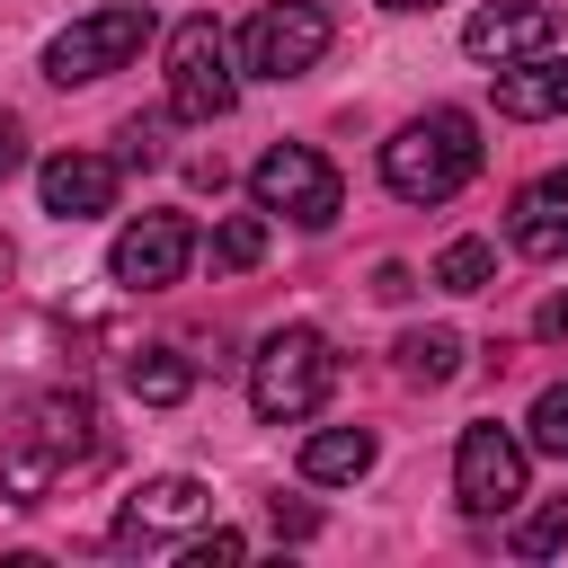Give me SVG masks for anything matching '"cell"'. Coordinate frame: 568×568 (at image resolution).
I'll use <instances>...</instances> for the list:
<instances>
[{"mask_svg":"<svg viewBox=\"0 0 568 568\" xmlns=\"http://www.w3.org/2000/svg\"><path fill=\"white\" fill-rule=\"evenodd\" d=\"M106 453L98 399L89 390H44L9 435H0V506H44L71 470H89Z\"/></svg>","mask_w":568,"mask_h":568,"instance_id":"6da1fadb","label":"cell"},{"mask_svg":"<svg viewBox=\"0 0 568 568\" xmlns=\"http://www.w3.org/2000/svg\"><path fill=\"white\" fill-rule=\"evenodd\" d=\"M479 178V124L462 115V106H435V115H417L399 142H382V186L399 195V204H444V195H462Z\"/></svg>","mask_w":568,"mask_h":568,"instance_id":"7a4b0ae2","label":"cell"},{"mask_svg":"<svg viewBox=\"0 0 568 568\" xmlns=\"http://www.w3.org/2000/svg\"><path fill=\"white\" fill-rule=\"evenodd\" d=\"M328 382H337V355H328L320 328H275V337L248 355V408H257L266 426L311 417V408L328 399Z\"/></svg>","mask_w":568,"mask_h":568,"instance_id":"3957f363","label":"cell"},{"mask_svg":"<svg viewBox=\"0 0 568 568\" xmlns=\"http://www.w3.org/2000/svg\"><path fill=\"white\" fill-rule=\"evenodd\" d=\"M151 44V0H106V9H89V18H71L53 44H44V80H106V71H124L133 53Z\"/></svg>","mask_w":568,"mask_h":568,"instance_id":"277c9868","label":"cell"},{"mask_svg":"<svg viewBox=\"0 0 568 568\" xmlns=\"http://www.w3.org/2000/svg\"><path fill=\"white\" fill-rule=\"evenodd\" d=\"M240 106V80H231V44H222V27L213 18H186L178 36H169V115H186V124H222Z\"/></svg>","mask_w":568,"mask_h":568,"instance_id":"5b68a950","label":"cell"},{"mask_svg":"<svg viewBox=\"0 0 568 568\" xmlns=\"http://www.w3.org/2000/svg\"><path fill=\"white\" fill-rule=\"evenodd\" d=\"M328 9L320 0H266L248 27H240V62L257 71V80H302L320 53H328Z\"/></svg>","mask_w":568,"mask_h":568,"instance_id":"8992f818","label":"cell"},{"mask_svg":"<svg viewBox=\"0 0 568 568\" xmlns=\"http://www.w3.org/2000/svg\"><path fill=\"white\" fill-rule=\"evenodd\" d=\"M248 186H257V213H293L302 231H328V222H337V169H328L311 142H275V151H257Z\"/></svg>","mask_w":568,"mask_h":568,"instance_id":"52a82bcc","label":"cell"},{"mask_svg":"<svg viewBox=\"0 0 568 568\" xmlns=\"http://www.w3.org/2000/svg\"><path fill=\"white\" fill-rule=\"evenodd\" d=\"M204 524H213L204 479H142L115 515V550H169V541H195Z\"/></svg>","mask_w":568,"mask_h":568,"instance_id":"ba28073f","label":"cell"},{"mask_svg":"<svg viewBox=\"0 0 568 568\" xmlns=\"http://www.w3.org/2000/svg\"><path fill=\"white\" fill-rule=\"evenodd\" d=\"M186 257H195L186 213H142V222H124L115 248H106V266H115L124 293H169V284L186 275Z\"/></svg>","mask_w":568,"mask_h":568,"instance_id":"9c48e42d","label":"cell"},{"mask_svg":"<svg viewBox=\"0 0 568 568\" xmlns=\"http://www.w3.org/2000/svg\"><path fill=\"white\" fill-rule=\"evenodd\" d=\"M453 488H462V506H470V515H506V506L524 497V444H515L497 417L462 426V453H453Z\"/></svg>","mask_w":568,"mask_h":568,"instance_id":"30bf717a","label":"cell"},{"mask_svg":"<svg viewBox=\"0 0 568 568\" xmlns=\"http://www.w3.org/2000/svg\"><path fill=\"white\" fill-rule=\"evenodd\" d=\"M559 36V9L550 0H488L470 27H462V53L470 62H524V53H541Z\"/></svg>","mask_w":568,"mask_h":568,"instance_id":"8fae6325","label":"cell"},{"mask_svg":"<svg viewBox=\"0 0 568 568\" xmlns=\"http://www.w3.org/2000/svg\"><path fill=\"white\" fill-rule=\"evenodd\" d=\"M115 186H124V169L98 160V151H53L44 160V213L53 222H98L115 204Z\"/></svg>","mask_w":568,"mask_h":568,"instance_id":"7c38bea8","label":"cell"},{"mask_svg":"<svg viewBox=\"0 0 568 568\" xmlns=\"http://www.w3.org/2000/svg\"><path fill=\"white\" fill-rule=\"evenodd\" d=\"M497 115L515 124H541V115H568V62L541 44L524 62H497Z\"/></svg>","mask_w":568,"mask_h":568,"instance_id":"4fadbf2b","label":"cell"},{"mask_svg":"<svg viewBox=\"0 0 568 568\" xmlns=\"http://www.w3.org/2000/svg\"><path fill=\"white\" fill-rule=\"evenodd\" d=\"M373 470V435L364 426H320L311 444H302V479L311 488H346V479H364Z\"/></svg>","mask_w":568,"mask_h":568,"instance_id":"5bb4252c","label":"cell"},{"mask_svg":"<svg viewBox=\"0 0 568 568\" xmlns=\"http://www.w3.org/2000/svg\"><path fill=\"white\" fill-rule=\"evenodd\" d=\"M124 390H133L142 408H178V399L195 390V364H186L178 346H133V355H124Z\"/></svg>","mask_w":568,"mask_h":568,"instance_id":"9a60e30c","label":"cell"},{"mask_svg":"<svg viewBox=\"0 0 568 568\" xmlns=\"http://www.w3.org/2000/svg\"><path fill=\"white\" fill-rule=\"evenodd\" d=\"M515 248L524 257H568V204L550 186H524L515 195Z\"/></svg>","mask_w":568,"mask_h":568,"instance_id":"2e32d148","label":"cell"},{"mask_svg":"<svg viewBox=\"0 0 568 568\" xmlns=\"http://www.w3.org/2000/svg\"><path fill=\"white\" fill-rule=\"evenodd\" d=\"M399 373L426 382V390H444V382L462 373V337H453V328H408V337H399Z\"/></svg>","mask_w":568,"mask_h":568,"instance_id":"e0dca14e","label":"cell"},{"mask_svg":"<svg viewBox=\"0 0 568 568\" xmlns=\"http://www.w3.org/2000/svg\"><path fill=\"white\" fill-rule=\"evenodd\" d=\"M488 275H497V248H488V240H453V248L435 257V284H444V293H488Z\"/></svg>","mask_w":568,"mask_h":568,"instance_id":"ac0fdd59","label":"cell"},{"mask_svg":"<svg viewBox=\"0 0 568 568\" xmlns=\"http://www.w3.org/2000/svg\"><path fill=\"white\" fill-rule=\"evenodd\" d=\"M257 257H266V222H257V213H231V222L213 231V266H231V275H248Z\"/></svg>","mask_w":568,"mask_h":568,"instance_id":"d6986e66","label":"cell"},{"mask_svg":"<svg viewBox=\"0 0 568 568\" xmlns=\"http://www.w3.org/2000/svg\"><path fill=\"white\" fill-rule=\"evenodd\" d=\"M515 550H524V559H550V550H568V497L532 506V515L515 524Z\"/></svg>","mask_w":568,"mask_h":568,"instance_id":"ffe728a7","label":"cell"},{"mask_svg":"<svg viewBox=\"0 0 568 568\" xmlns=\"http://www.w3.org/2000/svg\"><path fill=\"white\" fill-rule=\"evenodd\" d=\"M532 453H568V382H550L541 399H532Z\"/></svg>","mask_w":568,"mask_h":568,"instance_id":"44dd1931","label":"cell"},{"mask_svg":"<svg viewBox=\"0 0 568 568\" xmlns=\"http://www.w3.org/2000/svg\"><path fill=\"white\" fill-rule=\"evenodd\" d=\"M124 160H133V169L160 160V115H133V124H124Z\"/></svg>","mask_w":568,"mask_h":568,"instance_id":"7402d4cb","label":"cell"},{"mask_svg":"<svg viewBox=\"0 0 568 568\" xmlns=\"http://www.w3.org/2000/svg\"><path fill=\"white\" fill-rule=\"evenodd\" d=\"M311 532H320V515H311V506H284V497H275V541H311Z\"/></svg>","mask_w":568,"mask_h":568,"instance_id":"603a6c76","label":"cell"},{"mask_svg":"<svg viewBox=\"0 0 568 568\" xmlns=\"http://www.w3.org/2000/svg\"><path fill=\"white\" fill-rule=\"evenodd\" d=\"M18 169H27V142H18V124H9V115H0V186H9V178H18Z\"/></svg>","mask_w":568,"mask_h":568,"instance_id":"cb8c5ba5","label":"cell"},{"mask_svg":"<svg viewBox=\"0 0 568 568\" xmlns=\"http://www.w3.org/2000/svg\"><path fill=\"white\" fill-rule=\"evenodd\" d=\"M532 328H541V337H568V293H550V302L532 311Z\"/></svg>","mask_w":568,"mask_h":568,"instance_id":"d4e9b609","label":"cell"},{"mask_svg":"<svg viewBox=\"0 0 568 568\" xmlns=\"http://www.w3.org/2000/svg\"><path fill=\"white\" fill-rule=\"evenodd\" d=\"M373 293H382V302H408L417 284H408V266H382V275H373Z\"/></svg>","mask_w":568,"mask_h":568,"instance_id":"484cf974","label":"cell"},{"mask_svg":"<svg viewBox=\"0 0 568 568\" xmlns=\"http://www.w3.org/2000/svg\"><path fill=\"white\" fill-rule=\"evenodd\" d=\"M382 9H399V18H417V9H444V0H382Z\"/></svg>","mask_w":568,"mask_h":568,"instance_id":"4316f807","label":"cell"},{"mask_svg":"<svg viewBox=\"0 0 568 568\" xmlns=\"http://www.w3.org/2000/svg\"><path fill=\"white\" fill-rule=\"evenodd\" d=\"M9 266H18V257H9V240H0V284H9Z\"/></svg>","mask_w":568,"mask_h":568,"instance_id":"83f0119b","label":"cell"}]
</instances>
